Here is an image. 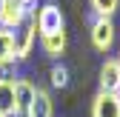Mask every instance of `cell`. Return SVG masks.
Segmentation results:
<instances>
[{"instance_id": "6da1fadb", "label": "cell", "mask_w": 120, "mask_h": 117, "mask_svg": "<svg viewBox=\"0 0 120 117\" xmlns=\"http://www.w3.org/2000/svg\"><path fill=\"white\" fill-rule=\"evenodd\" d=\"M34 17V26H37V34H57V32H66V17L60 11L57 3H43L40 9L32 11Z\"/></svg>"}, {"instance_id": "7a4b0ae2", "label": "cell", "mask_w": 120, "mask_h": 117, "mask_svg": "<svg viewBox=\"0 0 120 117\" xmlns=\"http://www.w3.org/2000/svg\"><path fill=\"white\" fill-rule=\"evenodd\" d=\"M89 37H92V46L103 54H109L117 46V29L112 17H92V26H89Z\"/></svg>"}, {"instance_id": "3957f363", "label": "cell", "mask_w": 120, "mask_h": 117, "mask_svg": "<svg viewBox=\"0 0 120 117\" xmlns=\"http://www.w3.org/2000/svg\"><path fill=\"white\" fill-rule=\"evenodd\" d=\"M32 11L34 9H29L23 0H0V26L17 32V29L32 17Z\"/></svg>"}, {"instance_id": "277c9868", "label": "cell", "mask_w": 120, "mask_h": 117, "mask_svg": "<svg viewBox=\"0 0 120 117\" xmlns=\"http://www.w3.org/2000/svg\"><path fill=\"white\" fill-rule=\"evenodd\" d=\"M14 66H17L14 32L0 26V77H14Z\"/></svg>"}, {"instance_id": "5b68a950", "label": "cell", "mask_w": 120, "mask_h": 117, "mask_svg": "<svg viewBox=\"0 0 120 117\" xmlns=\"http://www.w3.org/2000/svg\"><path fill=\"white\" fill-rule=\"evenodd\" d=\"M34 40H37V26H34V17H29L17 32H14V46H17V63L20 60H29V54L34 51Z\"/></svg>"}, {"instance_id": "8992f818", "label": "cell", "mask_w": 120, "mask_h": 117, "mask_svg": "<svg viewBox=\"0 0 120 117\" xmlns=\"http://www.w3.org/2000/svg\"><path fill=\"white\" fill-rule=\"evenodd\" d=\"M92 117H120V97L114 91H97L92 100Z\"/></svg>"}, {"instance_id": "52a82bcc", "label": "cell", "mask_w": 120, "mask_h": 117, "mask_svg": "<svg viewBox=\"0 0 120 117\" xmlns=\"http://www.w3.org/2000/svg\"><path fill=\"white\" fill-rule=\"evenodd\" d=\"M97 83H100V91H114V94L120 91V60L117 57H106L103 60Z\"/></svg>"}, {"instance_id": "ba28073f", "label": "cell", "mask_w": 120, "mask_h": 117, "mask_svg": "<svg viewBox=\"0 0 120 117\" xmlns=\"http://www.w3.org/2000/svg\"><path fill=\"white\" fill-rule=\"evenodd\" d=\"M34 91L37 86L29 80V77H14V97H17V117H26L29 106L34 100Z\"/></svg>"}, {"instance_id": "9c48e42d", "label": "cell", "mask_w": 120, "mask_h": 117, "mask_svg": "<svg viewBox=\"0 0 120 117\" xmlns=\"http://www.w3.org/2000/svg\"><path fill=\"white\" fill-rule=\"evenodd\" d=\"M26 117H54V100H52L49 89H40L37 86L34 100H32V106H29Z\"/></svg>"}, {"instance_id": "30bf717a", "label": "cell", "mask_w": 120, "mask_h": 117, "mask_svg": "<svg viewBox=\"0 0 120 117\" xmlns=\"http://www.w3.org/2000/svg\"><path fill=\"white\" fill-rule=\"evenodd\" d=\"M0 114H6V117H17L14 77H0Z\"/></svg>"}, {"instance_id": "8fae6325", "label": "cell", "mask_w": 120, "mask_h": 117, "mask_svg": "<svg viewBox=\"0 0 120 117\" xmlns=\"http://www.w3.org/2000/svg\"><path fill=\"white\" fill-rule=\"evenodd\" d=\"M66 46H69V37L66 32H57V34H43L40 37V49L46 57H52V60H60V57L66 54Z\"/></svg>"}, {"instance_id": "7c38bea8", "label": "cell", "mask_w": 120, "mask_h": 117, "mask_svg": "<svg viewBox=\"0 0 120 117\" xmlns=\"http://www.w3.org/2000/svg\"><path fill=\"white\" fill-rule=\"evenodd\" d=\"M94 17H114L120 9V0H89Z\"/></svg>"}, {"instance_id": "4fadbf2b", "label": "cell", "mask_w": 120, "mask_h": 117, "mask_svg": "<svg viewBox=\"0 0 120 117\" xmlns=\"http://www.w3.org/2000/svg\"><path fill=\"white\" fill-rule=\"evenodd\" d=\"M69 69L63 66V63H54L52 69H49V83H52V89H66L69 86Z\"/></svg>"}, {"instance_id": "5bb4252c", "label": "cell", "mask_w": 120, "mask_h": 117, "mask_svg": "<svg viewBox=\"0 0 120 117\" xmlns=\"http://www.w3.org/2000/svg\"><path fill=\"white\" fill-rule=\"evenodd\" d=\"M23 3H26L29 9H34V3H37V0H23Z\"/></svg>"}, {"instance_id": "9a60e30c", "label": "cell", "mask_w": 120, "mask_h": 117, "mask_svg": "<svg viewBox=\"0 0 120 117\" xmlns=\"http://www.w3.org/2000/svg\"><path fill=\"white\" fill-rule=\"evenodd\" d=\"M117 60H120V37H117Z\"/></svg>"}, {"instance_id": "2e32d148", "label": "cell", "mask_w": 120, "mask_h": 117, "mask_svg": "<svg viewBox=\"0 0 120 117\" xmlns=\"http://www.w3.org/2000/svg\"><path fill=\"white\" fill-rule=\"evenodd\" d=\"M0 117H6V114H0Z\"/></svg>"}, {"instance_id": "e0dca14e", "label": "cell", "mask_w": 120, "mask_h": 117, "mask_svg": "<svg viewBox=\"0 0 120 117\" xmlns=\"http://www.w3.org/2000/svg\"><path fill=\"white\" fill-rule=\"evenodd\" d=\"M117 97H120V91H117Z\"/></svg>"}]
</instances>
